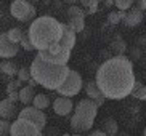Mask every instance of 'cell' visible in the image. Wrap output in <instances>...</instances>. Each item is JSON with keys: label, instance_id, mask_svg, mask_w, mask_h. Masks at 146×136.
<instances>
[{"label": "cell", "instance_id": "cell-1", "mask_svg": "<svg viewBox=\"0 0 146 136\" xmlns=\"http://www.w3.org/2000/svg\"><path fill=\"white\" fill-rule=\"evenodd\" d=\"M95 82L108 99L120 101L132 94L135 85V72L132 61L124 55H116L108 58L96 69Z\"/></svg>", "mask_w": 146, "mask_h": 136}, {"label": "cell", "instance_id": "cell-2", "mask_svg": "<svg viewBox=\"0 0 146 136\" xmlns=\"http://www.w3.org/2000/svg\"><path fill=\"white\" fill-rule=\"evenodd\" d=\"M27 34L35 50H45L61 40L63 22H60L53 16H39L31 22Z\"/></svg>", "mask_w": 146, "mask_h": 136}, {"label": "cell", "instance_id": "cell-3", "mask_svg": "<svg viewBox=\"0 0 146 136\" xmlns=\"http://www.w3.org/2000/svg\"><path fill=\"white\" fill-rule=\"evenodd\" d=\"M31 75L32 79H35V82L39 83L40 86L47 90H58V86L66 80L69 71L68 64H52L47 63L45 59H42L39 55L34 58L32 64H31Z\"/></svg>", "mask_w": 146, "mask_h": 136}, {"label": "cell", "instance_id": "cell-4", "mask_svg": "<svg viewBox=\"0 0 146 136\" xmlns=\"http://www.w3.org/2000/svg\"><path fill=\"white\" fill-rule=\"evenodd\" d=\"M98 104L90 98L80 99L74 107V115L71 117V128L76 133L90 131L93 127L95 117L98 114Z\"/></svg>", "mask_w": 146, "mask_h": 136}, {"label": "cell", "instance_id": "cell-5", "mask_svg": "<svg viewBox=\"0 0 146 136\" xmlns=\"http://www.w3.org/2000/svg\"><path fill=\"white\" fill-rule=\"evenodd\" d=\"M71 51H72L71 48L64 47L61 42H58V43H53L52 47L45 48V50H39L37 55H39L42 59H45L47 63L63 66V64L69 63V59H71Z\"/></svg>", "mask_w": 146, "mask_h": 136}, {"label": "cell", "instance_id": "cell-6", "mask_svg": "<svg viewBox=\"0 0 146 136\" xmlns=\"http://www.w3.org/2000/svg\"><path fill=\"white\" fill-rule=\"evenodd\" d=\"M37 8L31 3L29 0H15L10 5V15L21 22H29L35 19Z\"/></svg>", "mask_w": 146, "mask_h": 136}, {"label": "cell", "instance_id": "cell-7", "mask_svg": "<svg viewBox=\"0 0 146 136\" xmlns=\"http://www.w3.org/2000/svg\"><path fill=\"white\" fill-rule=\"evenodd\" d=\"M84 88V80H82L80 74L77 72V71H74V69H71L68 74V77H66V80L61 83L60 86H58V93L63 94V96H76V94L80 93V90Z\"/></svg>", "mask_w": 146, "mask_h": 136}, {"label": "cell", "instance_id": "cell-8", "mask_svg": "<svg viewBox=\"0 0 146 136\" xmlns=\"http://www.w3.org/2000/svg\"><path fill=\"white\" fill-rule=\"evenodd\" d=\"M10 135L11 136H40L42 135V130L35 123H32L31 120L18 117L13 123H11Z\"/></svg>", "mask_w": 146, "mask_h": 136}, {"label": "cell", "instance_id": "cell-9", "mask_svg": "<svg viewBox=\"0 0 146 136\" xmlns=\"http://www.w3.org/2000/svg\"><path fill=\"white\" fill-rule=\"evenodd\" d=\"M18 117L31 120V122L37 125L42 131H43V128L47 127V115L43 114L42 109H37L35 106H31V104L26 107H23L21 111H19V114H18Z\"/></svg>", "mask_w": 146, "mask_h": 136}, {"label": "cell", "instance_id": "cell-10", "mask_svg": "<svg viewBox=\"0 0 146 136\" xmlns=\"http://www.w3.org/2000/svg\"><path fill=\"white\" fill-rule=\"evenodd\" d=\"M19 47H21L19 43H15L10 40L7 32L0 34V58H3V59L15 58L18 55V51H19Z\"/></svg>", "mask_w": 146, "mask_h": 136}, {"label": "cell", "instance_id": "cell-11", "mask_svg": "<svg viewBox=\"0 0 146 136\" xmlns=\"http://www.w3.org/2000/svg\"><path fill=\"white\" fill-rule=\"evenodd\" d=\"M74 109V102L71 101L69 96H63L60 94V98H56L53 101V111H55L56 115H61V117H66L72 112Z\"/></svg>", "mask_w": 146, "mask_h": 136}, {"label": "cell", "instance_id": "cell-12", "mask_svg": "<svg viewBox=\"0 0 146 136\" xmlns=\"http://www.w3.org/2000/svg\"><path fill=\"white\" fill-rule=\"evenodd\" d=\"M85 93H87V96L90 99H93L98 106H103L104 102H106V96H104V93L100 90V86H98V83L95 80H90V82H87L85 83Z\"/></svg>", "mask_w": 146, "mask_h": 136}, {"label": "cell", "instance_id": "cell-13", "mask_svg": "<svg viewBox=\"0 0 146 136\" xmlns=\"http://www.w3.org/2000/svg\"><path fill=\"white\" fill-rule=\"evenodd\" d=\"M18 114H19V111H18L16 102L15 101H11V99H8V98L0 101V117H2V119L11 120L13 117H16Z\"/></svg>", "mask_w": 146, "mask_h": 136}, {"label": "cell", "instance_id": "cell-14", "mask_svg": "<svg viewBox=\"0 0 146 136\" xmlns=\"http://www.w3.org/2000/svg\"><path fill=\"white\" fill-rule=\"evenodd\" d=\"M143 21V10L141 8H130L127 10V15L124 18V24L127 27H135V26L141 24Z\"/></svg>", "mask_w": 146, "mask_h": 136}, {"label": "cell", "instance_id": "cell-15", "mask_svg": "<svg viewBox=\"0 0 146 136\" xmlns=\"http://www.w3.org/2000/svg\"><path fill=\"white\" fill-rule=\"evenodd\" d=\"M76 34H77L76 30H72L68 24H64V22H63V35H61L60 42L63 43L64 47H68V48H71V50H72V48L76 47V42H77Z\"/></svg>", "mask_w": 146, "mask_h": 136}, {"label": "cell", "instance_id": "cell-16", "mask_svg": "<svg viewBox=\"0 0 146 136\" xmlns=\"http://www.w3.org/2000/svg\"><path fill=\"white\" fill-rule=\"evenodd\" d=\"M34 96H35V91H34V86H21L19 88V101L24 104V106H29V104H32V101H34Z\"/></svg>", "mask_w": 146, "mask_h": 136}, {"label": "cell", "instance_id": "cell-17", "mask_svg": "<svg viewBox=\"0 0 146 136\" xmlns=\"http://www.w3.org/2000/svg\"><path fill=\"white\" fill-rule=\"evenodd\" d=\"M18 71H19V67H18L13 61L5 59V61H2V63H0V72L3 74V75H7V77L18 75Z\"/></svg>", "mask_w": 146, "mask_h": 136}, {"label": "cell", "instance_id": "cell-18", "mask_svg": "<svg viewBox=\"0 0 146 136\" xmlns=\"http://www.w3.org/2000/svg\"><path fill=\"white\" fill-rule=\"evenodd\" d=\"M103 131L106 133V136H112L119 131V127H117V122L112 117H108L103 120Z\"/></svg>", "mask_w": 146, "mask_h": 136}, {"label": "cell", "instance_id": "cell-19", "mask_svg": "<svg viewBox=\"0 0 146 136\" xmlns=\"http://www.w3.org/2000/svg\"><path fill=\"white\" fill-rule=\"evenodd\" d=\"M32 106H35L37 109H47L48 106H50V98H48L47 94L43 93H39L34 96V101H32Z\"/></svg>", "mask_w": 146, "mask_h": 136}, {"label": "cell", "instance_id": "cell-20", "mask_svg": "<svg viewBox=\"0 0 146 136\" xmlns=\"http://www.w3.org/2000/svg\"><path fill=\"white\" fill-rule=\"evenodd\" d=\"M66 24L76 32H82L85 29V18H69Z\"/></svg>", "mask_w": 146, "mask_h": 136}, {"label": "cell", "instance_id": "cell-21", "mask_svg": "<svg viewBox=\"0 0 146 136\" xmlns=\"http://www.w3.org/2000/svg\"><path fill=\"white\" fill-rule=\"evenodd\" d=\"M66 16H68V19L69 18H85V10L77 5H69L66 10Z\"/></svg>", "mask_w": 146, "mask_h": 136}, {"label": "cell", "instance_id": "cell-22", "mask_svg": "<svg viewBox=\"0 0 146 136\" xmlns=\"http://www.w3.org/2000/svg\"><path fill=\"white\" fill-rule=\"evenodd\" d=\"M111 50L114 55H124L125 50H127V43L122 38H116V40L111 42Z\"/></svg>", "mask_w": 146, "mask_h": 136}, {"label": "cell", "instance_id": "cell-23", "mask_svg": "<svg viewBox=\"0 0 146 136\" xmlns=\"http://www.w3.org/2000/svg\"><path fill=\"white\" fill-rule=\"evenodd\" d=\"M23 29H19V27H11L10 30H7V35H8V38L11 40V42L15 43H19L21 42V38H23Z\"/></svg>", "mask_w": 146, "mask_h": 136}, {"label": "cell", "instance_id": "cell-24", "mask_svg": "<svg viewBox=\"0 0 146 136\" xmlns=\"http://www.w3.org/2000/svg\"><path fill=\"white\" fill-rule=\"evenodd\" d=\"M19 45H21L23 50H26V51H32V50H35V47L32 45V42H31L29 34H27V32H24V34H23V38H21V42H19Z\"/></svg>", "mask_w": 146, "mask_h": 136}, {"label": "cell", "instance_id": "cell-25", "mask_svg": "<svg viewBox=\"0 0 146 136\" xmlns=\"http://www.w3.org/2000/svg\"><path fill=\"white\" fill-rule=\"evenodd\" d=\"M10 130H11V123L7 119H0V136L10 135Z\"/></svg>", "mask_w": 146, "mask_h": 136}, {"label": "cell", "instance_id": "cell-26", "mask_svg": "<svg viewBox=\"0 0 146 136\" xmlns=\"http://www.w3.org/2000/svg\"><path fill=\"white\" fill-rule=\"evenodd\" d=\"M116 8L117 10H130L132 8V5H133V0H116Z\"/></svg>", "mask_w": 146, "mask_h": 136}, {"label": "cell", "instance_id": "cell-27", "mask_svg": "<svg viewBox=\"0 0 146 136\" xmlns=\"http://www.w3.org/2000/svg\"><path fill=\"white\" fill-rule=\"evenodd\" d=\"M31 69H27V67H19V71H18V79L21 82H27L31 79Z\"/></svg>", "mask_w": 146, "mask_h": 136}, {"label": "cell", "instance_id": "cell-28", "mask_svg": "<svg viewBox=\"0 0 146 136\" xmlns=\"http://www.w3.org/2000/svg\"><path fill=\"white\" fill-rule=\"evenodd\" d=\"M133 94V98H137V99H141V101H146V85L145 86H140V88H137L135 91H132Z\"/></svg>", "mask_w": 146, "mask_h": 136}, {"label": "cell", "instance_id": "cell-29", "mask_svg": "<svg viewBox=\"0 0 146 136\" xmlns=\"http://www.w3.org/2000/svg\"><path fill=\"white\" fill-rule=\"evenodd\" d=\"M108 22L109 24H119L120 22V16H119V11H111L108 15Z\"/></svg>", "mask_w": 146, "mask_h": 136}, {"label": "cell", "instance_id": "cell-30", "mask_svg": "<svg viewBox=\"0 0 146 136\" xmlns=\"http://www.w3.org/2000/svg\"><path fill=\"white\" fill-rule=\"evenodd\" d=\"M21 85H23V82L19 80V79H18V80H11L8 83V85H7V91H13V90H19L21 88Z\"/></svg>", "mask_w": 146, "mask_h": 136}, {"label": "cell", "instance_id": "cell-31", "mask_svg": "<svg viewBox=\"0 0 146 136\" xmlns=\"http://www.w3.org/2000/svg\"><path fill=\"white\" fill-rule=\"evenodd\" d=\"M100 0H80V5L82 8H90V7H95V5H98Z\"/></svg>", "mask_w": 146, "mask_h": 136}, {"label": "cell", "instance_id": "cell-32", "mask_svg": "<svg viewBox=\"0 0 146 136\" xmlns=\"http://www.w3.org/2000/svg\"><path fill=\"white\" fill-rule=\"evenodd\" d=\"M7 94H8V99H11V101L18 102L19 101V90H13V91H7Z\"/></svg>", "mask_w": 146, "mask_h": 136}, {"label": "cell", "instance_id": "cell-33", "mask_svg": "<svg viewBox=\"0 0 146 136\" xmlns=\"http://www.w3.org/2000/svg\"><path fill=\"white\" fill-rule=\"evenodd\" d=\"M98 11V5H95V7H90V8L85 10V15H95V13Z\"/></svg>", "mask_w": 146, "mask_h": 136}, {"label": "cell", "instance_id": "cell-34", "mask_svg": "<svg viewBox=\"0 0 146 136\" xmlns=\"http://www.w3.org/2000/svg\"><path fill=\"white\" fill-rule=\"evenodd\" d=\"M92 136H106V133L103 131V130H93V131H90Z\"/></svg>", "mask_w": 146, "mask_h": 136}, {"label": "cell", "instance_id": "cell-35", "mask_svg": "<svg viewBox=\"0 0 146 136\" xmlns=\"http://www.w3.org/2000/svg\"><path fill=\"white\" fill-rule=\"evenodd\" d=\"M137 7L141 10H146V0H137Z\"/></svg>", "mask_w": 146, "mask_h": 136}, {"label": "cell", "instance_id": "cell-36", "mask_svg": "<svg viewBox=\"0 0 146 136\" xmlns=\"http://www.w3.org/2000/svg\"><path fill=\"white\" fill-rule=\"evenodd\" d=\"M114 3H116V0H104V5L106 7H112Z\"/></svg>", "mask_w": 146, "mask_h": 136}, {"label": "cell", "instance_id": "cell-37", "mask_svg": "<svg viewBox=\"0 0 146 136\" xmlns=\"http://www.w3.org/2000/svg\"><path fill=\"white\" fill-rule=\"evenodd\" d=\"M47 133H48V135H53V133H60V131H58L56 128H48V130H47Z\"/></svg>", "mask_w": 146, "mask_h": 136}, {"label": "cell", "instance_id": "cell-38", "mask_svg": "<svg viewBox=\"0 0 146 136\" xmlns=\"http://www.w3.org/2000/svg\"><path fill=\"white\" fill-rule=\"evenodd\" d=\"M61 2H64V3H69V5H76L77 0H61Z\"/></svg>", "mask_w": 146, "mask_h": 136}, {"label": "cell", "instance_id": "cell-39", "mask_svg": "<svg viewBox=\"0 0 146 136\" xmlns=\"http://www.w3.org/2000/svg\"><path fill=\"white\" fill-rule=\"evenodd\" d=\"M29 2H40V0H29Z\"/></svg>", "mask_w": 146, "mask_h": 136}, {"label": "cell", "instance_id": "cell-40", "mask_svg": "<svg viewBox=\"0 0 146 136\" xmlns=\"http://www.w3.org/2000/svg\"><path fill=\"white\" fill-rule=\"evenodd\" d=\"M143 133H145V136H146V128H145V131H143Z\"/></svg>", "mask_w": 146, "mask_h": 136}, {"label": "cell", "instance_id": "cell-41", "mask_svg": "<svg viewBox=\"0 0 146 136\" xmlns=\"http://www.w3.org/2000/svg\"><path fill=\"white\" fill-rule=\"evenodd\" d=\"M100 2H104V0H100Z\"/></svg>", "mask_w": 146, "mask_h": 136}]
</instances>
